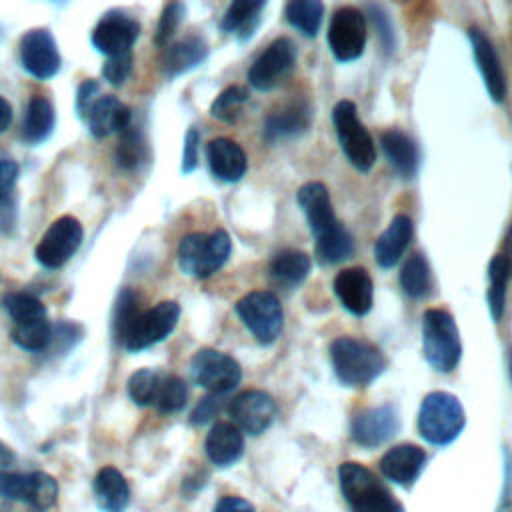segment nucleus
<instances>
[{"mask_svg":"<svg viewBox=\"0 0 512 512\" xmlns=\"http://www.w3.org/2000/svg\"><path fill=\"white\" fill-rule=\"evenodd\" d=\"M330 360L338 380L352 388L368 386L386 368V358L376 346L348 336L330 344Z\"/></svg>","mask_w":512,"mask_h":512,"instance_id":"obj_1","label":"nucleus"},{"mask_svg":"<svg viewBox=\"0 0 512 512\" xmlns=\"http://www.w3.org/2000/svg\"><path fill=\"white\" fill-rule=\"evenodd\" d=\"M230 252L232 242L228 232H192L186 234L178 244V266L186 276L204 280L226 264Z\"/></svg>","mask_w":512,"mask_h":512,"instance_id":"obj_2","label":"nucleus"},{"mask_svg":"<svg viewBox=\"0 0 512 512\" xmlns=\"http://www.w3.org/2000/svg\"><path fill=\"white\" fill-rule=\"evenodd\" d=\"M340 490L354 512H402L388 488L372 470L358 462H342L338 468Z\"/></svg>","mask_w":512,"mask_h":512,"instance_id":"obj_3","label":"nucleus"},{"mask_svg":"<svg viewBox=\"0 0 512 512\" xmlns=\"http://www.w3.org/2000/svg\"><path fill=\"white\" fill-rule=\"evenodd\" d=\"M422 350L426 362L436 372H452L462 356L458 326L454 318L440 310L430 308L422 316Z\"/></svg>","mask_w":512,"mask_h":512,"instance_id":"obj_4","label":"nucleus"},{"mask_svg":"<svg viewBox=\"0 0 512 512\" xmlns=\"http://www.w3.org/2000/svg\"><path fill=\"white\" fill-rule=\"evenodd\" d=\"M466 424L460 400L448 392H430L418 410V430L422 438L436 446H446L458 438Z\"/></svg>","mask_w":512,"mask_h":512,"instance_id":"obj_5","label":"nucleus"},{"mask_svg":"<svg viewBox=\"0 0 512 512\" xmlns=\"http://www.w3.org/2000/svg\"><path fill=\"white\" fill-rule=\"evenodd\" d=\"M332 120L340 148L348 162L356 170L368 172L376 162V146L370 132L358 120L354 102L340 100L332 110Z\"/></svg>","mask_w":512,"mask_h":512,"instance_id":"obj_6","label":"nucleus"},{"mask_svg":"<svg viewBox=\"0 0 512 512\" xmlns=\"http://www.w3.org/2000/svg\"><path fill=\"white\" fill-rule=\"evenodd\" d=\"M236 314L260 344H272L284 324V314L276 294L256 290L236 302Z\"/></svg>","mask_w":512,"mask_h":512,"instance_id":"obj_7","label":"nucleus"},{"mask_svg":"<svg viewBox=\"0 0 512 512\" xmlns=\"http://www.w3.org/2000/svg\"><path fill=\"white\" fill-rule=\"evenodd\" d=\"M192 382L210 394L224 396L232 392L242 380L240 364L226 352L214 348H200L190 360Z\"/></svg>","mask_w":512,"mask_h":512,"instance_id":"obj_8","label":"nucleus"},{"mask_svg":"<svg viewBox=\"0 0 512 512\" xmlns=\"http://www.w3.org/2000/svg\"><path fill=\"white\" fill-rule=\"evenodd\" d=\"M180 318V304L174 300L158 302L156 306L142 310L130 330L126 332L122 346L128 352H140L162 340H166L176 328Z\"/></svg>","mask_w":512,"mask_h":512,"instance_id":"obj_9","label":"nucleus"},{"mask_svg":"<svg viewBox=\"0 0 512 512\" xmlns=\"http://www.w3.org/2000/svg\"><path fill=\"white\" fill-rule=\"evenodd\" d=\"M84 240V228L74 216L56 218L36 244L34 256L44 268H62L80 248Z\"/></svg>","mask_w":512,"mask_h":512,"instance_id":"obj_10","label":"nucleus"},{"mask_svg":"<svg viewBox=\"0 0 512 512\" xmlns=\"http://www.w3.org/2000/svg\"><path fill=\"white\" fill-rule=\"evenodd\" d=\"M326 40L338 62H352L360 58L366 46L364 14L354 6L338 8L330 18Z\"/></svg>","mask_w":512,"mask_h":512,"instance_id":"obj_11","label":"nucleus"},{"mask_svg":"<svg viewBox=\"0 0 512 512\" xmlns=\"http://www.w3.org/2000/svg\"><path fill=\"white\" fill-rule=\"evenodd\" d=\"M0 496L26 502L38 510L56 504L58 482L46 472H8L0 470Z\"/></svg>","mask_w":512,"mask_h":512,"instance_id":"obj_12","label":"nucleus"},{"mask_svg":"<svg viewBox=\"0 0 512 512\" xmlns=\"http://www.w3.org/2000/svg\"><path fill=\"white\" fill-rule=\"evenodd\" d=\"M296 44L290 38H276L250 66L248 82L256 90L276 88L294 68Z\"/></svg>","mask_w":512,"mask_h":512,"instance_id":"obj_13","label":"nucleus"},{"mask_svg":"<svg viewBox=\"0 0 512 512\" xmlns=\"http://www.w3.org/2000/svg\"><path fill=\"white\" fill-rule=\"evenodd\" d=\"M138 34H140L138 20H134L132 16L120 10H112V12H106L98 20V24L92 28L90 42L100 54H106L108 58H112V56L130 54Z\"/></svg>","mask_w":512,"mask_h":512,"instance_id":"obj_14","label":"nucleus"},{"mask_svg":"<svg viewBox=\"0 0 512 512\" xmlns=\"http://www.w3.org/2000/svg\"><path fill=\"white\" fill-rule=\"evenodd\" d=\"M20 62L30 76L38 80L52 78L62 64L52 32L46 28L28 30L20 38Z\"/></svg>","mask_w":512,"mask_h":512,"instance_id":"obj_15","label":"nucleus"},{"mask_svg":"<svg viewBox=\"0 0 512 512\" xmlns=\"http://www.w3.org/2000/svg\"><path fill=\"white\" fill-rule=\"evenodd\" d=\"M228 412L240 432L258 436L274 422L278 408L268 392L246 390L230 402Z\"/></svg>","mask_w":512,"mask_h":512,"instance_id":"obj_16","label":"nucleus"},{"mask_svg":"<svg viewBox=\"0 0 512 512\" xmlns=\"http://www.w3.org/2000/svg\"><path fill=\"white\" fill-rule=\"evenodd\" d=\"M296 200L316 240L326 238L342 226L334 214L328 188L322 182H306L304 186H300Z\"/></svg>","mask_w":512,"mask_h":512,"instance_id":"obj_17","label":"nucleus"},{"mask_svg":"<svg viewBox=\"0 0 512 512\" xmlns=\"http://www.w3.org/2000/svg\"><path fill=\"white\" fill-rule=\"evenodd\" d=\"M400 428V418L394 406L382 404L374 408H366L354 416L350 434L356 444L374 448L386 440H390Z\"/></svg>","mask_w":512,"mask_h":512,"instance_id":"obj_18","label":"nucleus"},{"mask_svg":"<svg viewBox=\"0 0 512 512\" xmlns=\"http://www.w3.org/2000/svg\"><path fill=\"white\" fill-rule=\"evenodd\" d=\"M468 38H470L474 60L482 74L484 86L488 90V96L494 102H502L506 98V76L494 44L480 28H468Z\"/></svg>","mask_w":512,"mask_h":512,"instance_id":"obj_19","label":"nucleus"},{"mask_svg":"<svg viewBox=\"0 0 512 512\" xmlns=\"http://www.w3.org/2000/svg\"><path fill=\"white\" fill-rule=\"evenodd\" d=\"M334 292L340 304L354 316L370 312L374 302V284L364 268H344L334 278Z\"/></svg>","mask_w":512,"mask_h":512,"instance_id":"obj_20","label":"nucleus"},{"mask_svg":"<svg viewBox=\"0 0 512 512\" xmlns=\"http://www.w3.org/2000/svg\"><path fill=\"white\" fill-rule=\"evenodd\" d=\"M426 464V454L416 444H398L380 460V472L394 484L412 486Z\"/></svg>","mask_w":512,"mask_h":512,"instance_id":"obj_21","label":"nucleus"},{"mask_svg":"<svg viewBox=\"0 0 512 512\" xmlns=\"http://www.w3.org/2000/svg\"><path fill=\"white\" fill-rule=\"evenodd\" d=\"M130 108L120 102L116 96H100L90 106L84 122L94 138H106L116 132H124L130 128Z\"/></svg>","mask_w":512,"mask_h":512,"instance_id":"obj_22","label":"nucleus"},{"mask_svg":"<svg viewBox=\"0 0 512 512\" xmlns=\"http://www.w3.org/2000/svg\"><path fill=\"white\" fill-rule=\"evenodd\" d=\"M208 168L222 182H238L248 168V160L240 144L230 138H214L206 146Z\"/></svg>","mask_w":512,"mask_h":512,"instance_id":"obj_23","label":"nucleus"},{"mask_svg":"<svg viewBox=\"0 0 512 512\" xmlns=\"http://www.w3.org/2000/svg\"><path fill=\"white\" fill-rule=\"evenodd\" d=\"M412 232H414L412 220L406 214H396L374 244V258L378 266L382 268L396 266L412 240Z\"/></svg>","mask_w":512,"mask_h":512,"instance_id":"obj_24","label":"nucleus"},{"mask_svg":"<svg viewBox=\"0 0 512 512\" xmlns=\"http://www.w3.org/2000/svg\"><path fill=\"white\" fill-rule=\"evenodd\" d=\"M206 456L216 466H232L244 452L242 432L232 422H216L204 442Z\"/></svg>","mask_w":512,"mask_h":512,"instance_id":"obj_25","label":"nucleus"},{"mask_svg":"<svg viewBox=\"0 0 512 512\" xmlns=\"http://www.w3.org/2000/svg\"><path fill=\"white\" fill-rule=\"evenodd\" d=\"M94 500L102 512H124L130 504V488L120 470L104 466L92 482Z\"/></svg>","mask_w":512,"mask_h":512,"instance_id":"obj_26","label":"nucleus"},{"mask_svg":"<svg viewBox=\"0 0 512 512\" xmlns=\"http://www.w3.org/2000/svg\"><path fill=\"white\" fill-rule=\"evenodd\" d=\"M380 144L386 160L396 170V174H400L402 178H412L416 174L420 154H418V146L408 134H404L402 130L390 128L380 134Z\"/></svg>","mask_w":512,"mask_h":512,"instance_id":"obj_27","label":"nucleus"},{"mask_svg":"<svg viewBox=\"0 0 512 512\" xmlns=\"http://www.w3.org/2000/svg\"><path fill=\"white\" fill-rule=\"evenodd\" d=\"M310 126V106L304 100L290 102L282 110L270 114L264 122V138L268 142L302 134Z\"/></svg>","mask_w":512,"mask_h":512,"instance_id":"obj_28","label":"nucleus"},{"mask_svg":"<svg viewBox=\"0 0 512 512\" xmlns=\"http://www.w3.org/2000/svg\"><path fill=\"white\" fill-rule=\"evenodd\" d=\"M208 56V44L202 36H186L164 50L162 68L168 78L196 68Z\"/></svg>","mask_w":512,"mask_h":512,"instance_id":"obj_29","label":"nucleus"},{"mask_svg":"<svg viewBox=\"0 0 512 512\" xmlns=\"http://www.w3.org/2000/svg\"><path fill=\"white\" fill-rule=\"evenodd\" d=\"M56 126V112L52 102L46 96H32L28 100L24 122H22V138L26 144L36 146L48 140Z\"/></svg>","mask_w":512,"mask_h":512,"instance_id":"obj_30","label":"nucleus"},{"mask_svg":"<svg viewBox=\"0 0 512 512\" xmlns=\"http://www.w3.org/2000/svg\"><path fill=\"white\" fill-rule=\"evenodd\" d=\"M266 2L264 0H236L232 2L222 20H220V30L226 34H238L240 40H246L252 36V32L258 26L260 12L264 10Z\"/></svg>","mask_w":512,"mask_h":512,"instance_id":"obj_31","label":"nucleus"},{"mask_svg":"<svg viewBox=\"0 0 512 512\" xmlns=\"http://www.w3.org/2000/svg\"><path fill=\"white\" fill-rule=\"evenodd\" d=\"M310 272V256L300 250H282L270 262V278L278 286L292 288Z\"/></svg>","mask_w":512,"mask_h":512,"instance_id":"obj_32","label":"nucleus"},{"mask_svg":"<svg viewBox=\"0 0 512 512\" xmlns=\"http://www.w3.org/2000/svg\"><path fill=\"white\" fill-rule=\"evenodd\" d=\"M508 272H510V262L504 254H496L490 264H488V292H486V302L488 310L494 322H500L504 316L506 308V284H508Z\"/></svg>","mask_w":512,"mask_h":512,"instance_id":"obj_33","label":"nucleus"},{"mask_svg":"<svg viewBox=\"0 0 512 512\" xmlns=\"http://www.w3.org/2000/svg\"><path fill=\"white\" fill-rule=\"evenodd\" d=\"M400 286L410 298H424L432 290V272L422 254H412L400 272Z\"/></svg>","mask_w":512,"mask_h":512,"instance_id":"obj_34","label":"nucleus"},{"mask_svg":"<svg viewBox=\"0 0 512 512\" xmlns=\"http://www.w3.org/2000/svg\"><path fill=\"white\" fill-rule=\"evenodd\" d=\"M284 16L304 36H316L324 16V4L320 0H290L284 8Z\"/></svg>","mask_w":512,"mask_h":512,"instance_id":"obj_35","label":"nucleus"},{"mask_svg":"<svg viewBox=\"0 0 512 512\" xmlns=\"http://www.w3.org/2000/svg\"><path fill=\"white\" fill-rule=\"evenodd\" d=\"M10 336H12V342L22 350L44 352L52 342V324L48 322V318L14 324Z\"/></svg>","mask_w":512,"mask_h":512,"instance_id":"obj_36","label":"nucleus"},{"mask_svg":"<svg viewBox=\"0 0 512 512\" xmlns=\"http://www.w3.org/2000/svg\"><path fill=\"white\" fill-rule=\"evenodd\" d=\"M140 298L132 288H122L116 296L114 310H112V334L118 344H122L126 332L134 324L140 314Z\"/></svg>","mask_w":512,"mask_h":512,"instance_id":"obj_37","label":"nucleus"},{"mask_svg":"<svg viewBox=\"0 0 512 512\" xmlns=\"http://www.w3.org/2000/svg\"><path fill=\"white\" fill-rule=\"evenodd\" d=\"M186 400H188L186 382L180 376L162 372L158 392H156L152 406H156V410L162 414H174L184 408Z\"/></svg>","mask_w":512,"mask_h":512,"instance_id":"obj_38","label":"nucleus"},{"mask_svg":"<svg viewBox=\"0 0 512 512\" xmlns=\"http://www.w3.org/2000/svg\"><path fill=\"white\" fill-rule=\"evenodd\" d=\"M2 306L14 324H24V322L46 318V306L34 294H28V292L6 294L2 300Z\"/></svg>","mask_w":512,"mask_h":512,"instance_id":"obj_39","label":"nucleus"},{"mask_svg":"<svg viewBox=\"0 0 512 512\" xmlns=\"http://www.w3.org/2000/svg\"><path fill=\"white\" fill-rule=\"evenodd\" d=\"M354 252V240L350 232L340 226L336 232L328 234L322 240H316V258L320 264H336L346 260Z\"/></svg>","mask_w":512,"mask_h":512,"instance_id":"obj_40","label":"nucleus"},{"mask_svg":"<svg viewBox=\"0 0 512 512\" xmlns=\"http://www.w3.org/2000/svg\"><path fill=\"white\" fill-rule=\"evenodd\" d=\"M248 102V90L244 86H228L222 90L210 106L212 118L232 124L238 120L242 106Z\"/></svg>","mask_w":512,"mask_h":512,"instance_id":"obj_41","label":"nucleus"},{"mask_svg":"<svg viewBox=\"0 0 512 512\" xmlns=\"http://www.w3.org/2000/svg\"><path fill=\"white\" fill-rule=\"evenodd\" d=\"M160 378H162V372H158V370H152V368L136 370L128 378V384H126L130 400L138 406H152L156 392H158Z\"/></svg>","mask_w":512,"mask_h":512,"instance_id":"obj_42","label":"nucleus"},{"mask_svg":"<svg viewBox=\"0 0 512 512\" xmlns=\"http://www.w3.org/2000/svg\"><path fill=\"white\" fill-rule=\"evenodd\" d=\"M116 164L124 170H134L140 166L144 158V140L142 134L134 128H126L118 140L116 152H114Z\"/></svg>","mask_w":512,"mask_h":512,"instance_id":"obj_43","label":"nucleus"},{"mask_svg":"<svg viewBox=\"0 0 512 512\" xmlns=\"http://www.w3.org/2000/svg\"><path fill=\"white\" fill-rule=\"evenodd\" d=\"M184 14H186V6L182 2H170L164 6V10L158 18V24H156V32H154V44L158 48L168 46L176 28L184 20Z\"/></svg>","mask_w":512,"mask_h":512,"instance_id":"obj_44","label":"nucleus"},{"mask_svg":"<svg viewBox=\"0 0 512 512\" xmlns=\"http://www.w3.org/2000/svg\"><path fill=\"white\" fill-rule=\"evenodd\" d=\"M130 70H132V52L108 58L102 66V76L106 82L114 86H122L124 80L130 76Z\"/></svg>","mask_w":512,"mask_h":512,"instance_id":"obj_45","label":"nucleus"},{"mask_svg":"<svg viewBox=\"0 0 512 512\" xmlns=\"http://www.w3.org/2000/svg\"><path fill=\"white\" fill-rule=\"evenodd\" d=\"M80 338H82V328L78 324H74V322H60V324L52 326V342H50V346H54L58 352H66Z\"/></svg>","mask_w":512,"mask_h":512,"instance_id":"obj_46","label":"nucleus"},{"mask_svg":"<svg viewBox=\"0 0 512 512\" xmlns=\"http://www.w3.org/2000/svg\"><path fill=\"white\" fill-rule=\"evenodd\" d=\"M224 406V396H216V394H210L206 398H202L196 408L192 410L190 414V422L200 426V424H206L208 420H212Z\"/></svg>","mask_w":512,"mask_h":512,"instance_id":"obj_47","label":"nucleus"},{"mask_svg":"<svg viewBox=\"0 0 512 512\" xmlns=\"http://www.w3.org/2000/svg\"><path fill=\"white\" fill-rule=\"evenodd\" d=\"M100 90V84L92 78L84 80L80 86H78V92H76V114L80 120L86 118L90 106L96 102V94Z\"/></svg>","mask_w":512,"mask_h":512,"instance_id":"obj_48","label":"nucleus"},{"mask_svg":"<svg viewBox=\"0 0 512 512\" xmlns=\"http://www.w3.org/2000/svg\"><path fill=\"white\" fill-rule=\"evenodd\" d=\"M18 164L10 158H0V202L8 200L12 194V188L18 180Z\"/></svg>","mask_w":512,"mask_h":512,"instance_id":"obj_49","label":"nucleus"},{"mask_svg":"<svg viewBox=\"0 0 512 512\" xmlns=\"http://www.w3.org/2000/svg\"><path fill=\"white\" fill-rule=\"evenodd\" d=\"M198 144H200V134L196 128H190L184 136V152H182V172L184 174L192 172L198 164Z\"/></svg>","mask_w":512,"mask_h":512,"instance_id":"obj_50","label":"nucleus"},{"mask_svg":"<svg viewBox=\"0 0 512 512\" xmlns=\"http://www.w3.org/2000/svg\"><path fill=\"white\" fill-rule=\"evenodd\" d=\"M214 512H254V506L240 496H224L216 502Z\"/></svg>","mask_w":512,"mask_h":512,"instance_id":"obj_51","label":"nucleus"},{"mask_svg":"<svg viewBox=\"0 0 512 512\" xmlns=\"http://www.w3.org/2000/svg\"><path fill=\"white\" fill-rule=\"evenodd\" d=\"M12 122V106L8 104L6 98L0 96V134H4L8 130Z\"/></svg>","mask_w":512,"mask_h":512,"instance_id":"obj_52","label":"nucleus"},{"mask_svg":"<svg viewBox=\"0 0 512 512\" xmlns=\"http://www.w3.org/2000/svg\"><path fill=\"white\" fill-rule=\"evenodd\" d=\"M12 462H14V454L6 444L0 442V470H6L8 466H12Z\"/></svg>","mask_w":512,"mask_h":512,"instance_id":"obj_53","label":"nucleus"}]
</instances>
